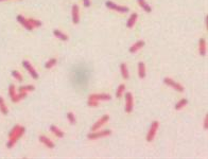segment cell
Instances as JSON below:
<instances>
[{"label": "cell", "instance_id": "6da1fadb", "mask_svg": "<svg viewBox=\"0 0 208 159\" xmlns=\"http://www.w3.org/2000/svg\"><path fill=\"white\" fill-rule=\"evenodd\" d=\"M24 131H26V128H24V126H20V128H19L18 131L15 134L13 137L9 138V141L6 142V148H13V146L15 145V143H16L17 141H18L19 139L22 137V135L24 134Z\"/></svg>", "mask_w": 208, "mask_h": 159}, {"label": "cell", "instance_id": "7a4b0ae2", "mask_svg": "<svg viewBox=\"0 0 208 159\" xmlns=\"http://www.w3.org/2000/svg\"><path fill=\"white\" fill-rule=\"evenodd\" d=\"M111 135V131L110 130H105V131H91L90 134L87 135V138L89 140H97V139H100V138H104V137H107V136Z\"/></svg>", "mask_w": 208, "mask_h": 159}, {"label": "cell", "instance_id": "3957f363", "mask_svg": "<svg viewBox=\"0 0 208 159\" xmlns=\"http://www.w3.org/2000/svg\"><path fill=\"white\" fill-rule=\"evenodd\" d=\"M158 128H159V122H158V121H153V122L151 123L150 130H149L148 135H147V141L148 142L153 141V139H154L155 136H156V133H157Z\"/></svg>", "mask_w": 208, "mask_h": 159}, {"label": "cell", "instance_id": "277c9868", "mask_svg": "<svg viewBox=\"0 0 208 159\" xmlns=\"http://www.w3.org/2000/svg\"><path fill=\"white\" fill-rule=\"evenodd\" d=\"M163 83H165L166 85L172 87V88L174 89V90L178 91V92H183V91L185 90V89H184V86L180 85V83L175 82L174 80H172L171 78H165V79H163Z\"/></svg>", "mask_w": 208, "mask_h": 159}, {"label": "cell", "instance_id": "5b68a950", "mask_svg": "<svg viewBox=\"0 0 208 159\" xmlns=\"http://www.w3.org/2000/svg\"><path fill=\"white\" fill-rule=\"evenodd\" d=\"M105 6L108 7V9L113 10V11H117L118 13H128V6H119V4H116L115 2L113 1H106Z\"/></svg>", "mask_w": 208, "mask_h": 159}, {"label": "cell", "instance_id": "8992f818", "mask_svg": "<svg viewBox=\"0 0 208 159\" xmlns=\"http://www.w3.org/2000/svg\"><path fill=\"white\" fill-rule=\"evenodd\" d=\"M134 108V98L131 92L125 93V113L131 114Z\"/></svg>", "mask_w": 208, "mask_h": 159}, {"label": "cell", "instance_id": "52a82bcc", "mask_svg": "<svg viewBox=\"0 0 208 159\" xmlns=\"http://www.w3.org/2000/svg\"><path fill=\"white\" fill-rule=\"evenodd\" d=\"M22 66H24V68H26L27 70L29 71L30 75H31L34 80H38L39 74L37 73V71L34 69V67L31 65V63H30L29 61H22Z\"/></svg>", "mask_w": 208, "mask_h": 159}, {"label": "cell", "instance_id": "ba28073f", "mask_svg": "<svg viewBox=\"0 0 208 159\" xmlns=\"http://www.w3.org/2000/svg\"><path fill=\"white\" fill-rule=\"evenodd\" d=\"M108 120H110V116L108 115H104L101 117L100 119H99L97 122L93 124V126H91V131H99L100 130L101 126H103L105 123L108 122Z\"/></svg>", "mask_w": 208, "mask_h": 159}, {"label": "cell", "instance_id": "9c48e42d", "mask_svg": "<svg viewBox=\"0 0 208 159\" xmlns=\"http://www.w3.org/2000/svg\"><path fill=\"white\" fill-rule=\"evenodd\" d=\"M16 19H17V21H18L24 29L28 30V31H32V30L34 29L33 27H32V24L29 22V19L26 18V17H24L22 15H18V16L16 17Z\"/></svg>", "mask_w": 208, "mask_h": 159}, {"label": "cell", "instance_id": "30bf717a", "mask_svg": "<svg viewBox=\"0 0 208 159\" xmlns=\"http://www.w3.org/2000/svg\"><path fill=\"white\" fill-rule=\"evenodd\" d=\"M71 16H72V22L74 24H78L80 22V9L76 4H73L71 7Z\"/></svg>", "mask_w": 208, "mask_h": 159}, {"label": "cell", "instance_id": "8fae6325", "mask_svg": "<svg viewBox=\"0 0 208 159\" xmlns=\"http://www.w3.org/2000/svg\"><path fill=\"white\" fill-rule=\"evenodd\" d=\"M89 98H93L99 102L100 101H110L111 99V96L108 93H93V94H90Z\"/></svg>", "mask_w": 208, "mask_h": 159}, {"label": "cell", "instance_id": "7c38bea8", "mask_svg": "<svg viewBox=\"0 0 208 159\" xmlns=\"http://www.w3.org/2000/svg\"><path fill=\"white\" fill-rule=\"evenodd\" d=\"M199 52L201 56H206L207 53V46H206V39L205 38H201L199 41Z\"/></svg>", "mask_w": 208, "mask_h": 159}, {"label": "cell", "instance_id": "4fadbf2b", "mask_svg": "<svg viewBox=\"0 0 208 159\" xmlns=\"http://www.w3.org/2000/svg\"><path fill=\"white\" fill-rule=\"evenodd\" d=\"M143 46H145V41H136L135 44L131 46L130 52H131V53H136V52L139 51Z\"/></svg>", "mask_w": 208, "mask_h": 159}, {"label": "cell", "instance_id": "5bb4252c", "mask_svg": "<svg viewBox=\"0 0 208 159\" xmlns=\"http://www.w3.org/2000/svg\"><path fill=\"white\" fill-rule=\"evenodd\" d=\"M38 139H39V141H41L43 144L46 145L48 148H54V146H55L54 145V143L52 142L48 137H46V136H39Z\"/></svg>", "mask_w": 208, "mask_h": 159}, {"label": "cell", "instance_id": "9a60e30c", "mask_svg": "<svg viewBox=\"0 0 208 159\" xmlns=\"http://www.w3.org/2000/svg\"><path fill=\"white\" fill-rule=\"evenodd\" d=\"M53 35L55 37H58V39H59V41H67L69 38L68 35H66V34L63 33L61 30H58V29L53 30Z\"/></svg>", "mask_w": 208, "mask_h": 159}, {"label": "cell", "instance_id": "2e32d148", "mask_svg": "<svg viewBox=\"0 0 208 159\" xmlns=\"http://www.w3.org/2000/svg\"><path fill=\"white\" fill-rule=\"evenodd\" d=\"M137 18H138V15L136 13H133L130 16V18L128 19V22H126V27H128V29H132L134 27V24H136V21H137Z\"/></svg>", "mask_w": 208, "mask_h": 159}, {"label": "cell", "instance_id": "e0dca14e", "mask_svg": "<svg viewBox=\"0 0 208 159\" xmlns=\"http://www.w3.org/2000/svg\"><path fill=\"white\" fill-rule=\"evenodd\" d=\"M137 1H138V3H139L140 7L145 12V13H151V12H152V7H151V6H149L145 0H137Z\"/></svg>", "mask_w": 208, "mask_h": 159}, {"label": "cell", "instance_id": "ac0fdd59", "mask_svg": "<svg viewBox=\"0 0 208 159\" xmlns=\"http://www.w3.org/2000/svg\"><path fill=\"white\" fill-rule=\"evenodd\" d=\"M138 75H139L140 79L145 78V65L142 62L138 63Z\"/></svg>", "mask_w": 208, "mask_h": 159}, {"label": "cell", "instance_id": "d6986e66", "mask_svg": "<svg viewBox=\"0 0 208 159\" xmlns=\"http://www.w3.org/2000/svg\"><path fill=\"white\" fill-rule=\"evenodd\" d=\"M50 131H51L52 133H53L54 135H55L58 138H63V137H64V135H65V134H64V131H62V130H59L58 127H56L55 125H51V126H50Z\"/></svg>", "mask_w": 208, "mask_h": 159}, {"label": "cell", "instance_id": "ffe728a7", "mask_svg": "<svg viewBox=\"0 0 208 159\" xmlns=\"http://www.w3.org/2000/svg\"><path fill=\"white\" fill-rule=\"evenodd\" d=\"M120 71H121V74H122V78L128 80L130 78V74H128V66H126V64L122 63L120 65Z\"/></svg>", "mask_w": 208, "mask_h": 159}, {"label": "cell", "instance_id": "44dd1931", "mask_svg": "<svg viewBox=\"0 0 208 159\" xmlns=\"http://www.w3.org/2000/svg\"><path fill=\"white\" fill-rule=\"evenodd\" d=\"M0 113H1L2 115H7V114H9V109H7L6 104L2 97H0Z\"/></svg>", "mask_w": 208, "mask_h": 159}, {"label": "cell", "instance_id": "7402d4cb", "mask_svg": "<svg viewBox=\"0 0 208 159\" xmlns=\"http://www.w3.org/2000/svg\"><path fill=\"white\" fill-rule=\"evenodd\" d=\"M27 94H28V92H19L18 94H15V96L12 98V102L13 103H18L19 101H21L22 99H24L27 97Z\"/></svg>", "mask_w": 208, "mask_h": 159}, {"label": "cell", "instance_id": "603a6c76", "mask_svg": "<svg viewBox=\"0 0 208 159\" xmlns=\"http://www.w3.org/2000/svg\"><path fill=\"white\" fill-rule=\"evenodd\" d=\"M188 104V100L187 99H182L180 101H178L176 104H175V110H180L182 108H184L186 105Z\"/></svg>", "mask_w": 208, "mask_h": 159}, {"label": "cell", "instance_id": "cb8c5ba5", "mask_svg": "<svg viewBox=\"0 0 208 159\" xmlns=\"http://www.w3.org/2000/svg\"><path fill=\"white\" fill-rule=\"evenodd\" d=\"M124 91H125V85H124V84H120V85L118 86V88H117V91H116V97H117L118 99H120L121 97L123 96Z\"/></svg>", "mask_w": 208, "mask_h": 159}, {"label": "cell", "instance_id": "d4e9b609", "mask_svg": "<svg viewBox=\"0 0 208 159\" xmlns=\"http://www.w3.org/2000/svg\"><path fill=\"white\" fill-rule=\"evenodd\" d=\"M35 89V87L33 85H26V86H21L19 87V92H29V91H33Z\"/></svg>", "mask_w": 208, "mask_h": 159}, {"label": "cell", "instance_id": "484cf974", "mask_svg": "<svg viewBox=\"0 0 208 159\" xmlns=\"http://www.w3.org/2000/svg\"><path fill=\"white\" fill-rule=\"evenodd\" d=\"M56 58H50L46 64H45V68L46 69H51L52 67H54L56 65Z\"/></svg>", "mask_w": 208, "mask_h": 159}, {"label": "cell", "instance_id": "4316f807", "mask_svg": "<svg viewBox=\"0 0 208 159\" xmlns=\"http://www.w3.org/2000/svg\"><path fill=\"white\" fill-rule=\"evenodd\" d=\"M87 105L89 106V107H98V105H99V101H97V100H95V99L89 98V97H88Z\"/></svg>", "mask_w": 208, "mask_h": 159}, {"label": "cell", "instance_id": "83f0119b", "mask_svg": "<svg viewBox=\"0 0 208 159\" xmlns=\"http://www.w3.org/2000/svg\"><path fill=\"white\" fill-rule=\"evenodd\" d=\"M12 75H13V78L15 80H17L18 82H22V80H24V78H22V75H21V73L19 72V71H17V70L12 71Z\"/></svg>", "mask_w": 208, "mask_h": 159}, {"label": "cell", "instance_id": "f1b7e54d", "mask_svg": "<svg viewBox=\"0 0 208 159\" xmlns=\"http://www.w3.org/2000/svg\"><path fill=\"white\" fill-rule=\"evenodd\" d=\"M28 19H29V22L32 24L33 28H39V27L41 26V22L39 20H37V19H34V18H28Z\"/></svg>", "mask_w": 208, "mask_h": 159}, {"label": "cell", "instance_id": "f546056e", "mask_svg": "<svg viewBox=\"0 0 208 159\" xmlns=\"http://www.w3.org/2000/svg\"><path fill=\"white\" fill-rule=\"evenodd\" d=\"M66 117H67V119H68L69 123H70V124H76V117H74L73 113H67Z\"/></svg>", "mask_w": 208, "mask_h": 159}, {"label": "cell", "instance_id": "4dcf8cb0", "mask_svg": "<svg viewBox=\"0 0 208 159\" xmlns=\"http://www.w3.org/2000/svg\"><path fill=\"white\" fill-rule=\"evenodd\" d=\"M20 128V125H15L13 128L11 130V131H10V134H9V138H11V137H13V136L15 135V134L18 131V130Z\"/></svg>", "mask_w": 208, "mask_h": 159}, {"label": "cell", "instance_id": "1f68e13d", "mask_svg": "<svg viewBox=\"0 0 208 159\" xmlns=\"http://www.w3.org/2000/svg\"><path fill=\"white\" fill-rule=\"evenodd\" d=\"M15 94H16V91H15V86L13 85V84H11V85L9 86V96L11 97V99H12Z\"/></svg>", "mask_w": 208, "mask_h": 159}, {"label": "cell", "instance_id": "d6a6232c", "mask_svg": "<svg viewBox=\"0 0 208 159\" xmlns=\"http://www.w3.org/2000/svg\"><path fill=\"white\" fill-rule=\"evenodd\" d=\"M203 127H204V130H208V115L205 116V119H204V124H203Z\"/></svg>", "mask_w": 208, "mask_h": 159}, {"label": "cell", "instance_id": "836d02e7", "mask_svg": "<svg viewBox=\"0 0 208 159\" xmlns=\"http://www.w3.org/2000/svg\"><path fill=\"white\" fill-rule=\"evenodd\" d=\"M83 6L85 7L90 6V0H83Z\"/></svg>", "mask_w": 208, "mask_h": 159}, {"label": "cell", "instance_id": "e575fe53", "mask_svg": "<svg viewBox=\"0 0 208 159\" xmlns=\"http://www.w3.org/2000/svg\"><path fill=\"white\" fill-rule=\"evenodd\" d=\"M1 1H6V0H0V2H1Z\"/></svg>", "mask_w": 208, "mask_h": 159}]
</instances>
